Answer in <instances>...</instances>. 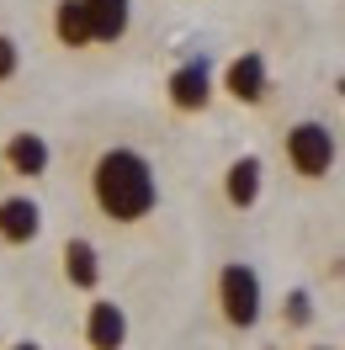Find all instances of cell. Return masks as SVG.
Listing matches in <instances>:
<instances>
[{
	"label": "cell",
	"mask_w": 345,
	"mask_h": 350,
	"mask_svg": "<svg viewBox=\"0 0 345 350\" xmlns=\"http://www.w3.org/2000/svg\"><path fill=\"white\" fill-rule=\"evenodd\" d=\"M90 202L112 223H138L159 207V180L154 165L138 149H107L90 165Z\"/></svg>",
	"instance_id": "1"
},
{
	"label": "cell",
	"mask_w": 345,
	"mask_h": 350,
	"mask_svg": "<svg viewBox=\"0 0 345 350\" xmlns=\"http://www.w3.org/2000/svg\"><path fill=\"white\" fill-rule=\"evenodd\" d=\"M260 308H266V292H260L255 265L229 260L218 271V313L229 329H255L260 324Z\"/></svg>",
	"instance_id": "2"
},
{
	"label": "cell",
	"mask_w": 345,
	"mask_h": 350,
	"mask_svg": "<svg viewBox=\"0 0 345 350\" xmlns=\"http://www.w3.org/2000/svg\"><path fill=\"white\" fill-rule=\"evenodd\" d=\"M287 165L303 175V180H319V175H329V165H335V133L324 128V122H292L287 128Z\"/></svg>",
	"instance_id": "3"
},
{
	"label": "cell",
	"mask_w": 345,
	"mask_h": 350,
	"mask_svg": "<svg viewBox=\"0 0 345 350\" xmlns=\"http://www.w3.org/2000/svg\"><path fill=\"white\" fill-rule=\"evenodd\" d=\"M223 90H229L234 101H244V107H255V101H266V90H271V80H266V59H260L255 48H250V53H239L234 64L223 69Z\"/></svg>",
	"instance_id": "4"
},
{
	"label": "cell",
	"mask_w": 345,
	"mask_h": 350,
	"mask_svg": "<svg viewBox=\"0 0 345 350\" xmlns=\"http://www.w3.org/2000/svg\"><path fill=\"white\" fill-rule=\"evenodd\" d=\"M86 345L90 350H123L128 345V313L107 297H96L86 313Z\"/></svg>",
	"instance_id": "5"
},
{
	"label": "cell",
	"mask_w": 345,
	"mask_h": 350,
	"mask_svg": "<svg viewBox=\"0 0 345 350\" xmlns=\"http://www.w3.org/2000/svg\"><path fill=\"white\" fill-rule=\"evenodd\" d=\"M213 101V75H207V59H192L170 75V107L175 111H202Z\"/></svg>",
	"instance_id": "6"
},
{
	"label": "cell",
	"mask_w": 345,
	"mask_h": 350,
	"mask_svg": "<svg viewBox=\"0 0 345 350\" xmlns=\"http://www.w3.org/2000/svg\"><path fill=\"white\" fill-rule=\"evenodd\" d=\"M43 234V207L32 197H5L0 202V239L5 244H32Z\"/></svg>",
	"instance_id": "7"
},
{
	"label": "cell",
	"mask_w": 345,
	"mask_h": 350,
	"mask_svg": "<svg viewBox=\"0 0 345 350\" xmlns=\"http://www.w3.org/2000/svg\"><path fill=\"white\" fill-rule=\"evenodd\" d=\"M0 154H5L11 175H27V180H38V175L48 170V159H53V149H48V138H43V133H11Z\"/></svg>",
	"instance_id": "8"
},
{
	"label": "cell",
	"mask_w": 345,
	"mask_h": 350,
	"mask_svg": "<svg viewBox=\"0 0 345 350\" xmlns=\"http://www.w3.org/2000/svg\"><path fill=\"white\" fill-rule=\"evenodd\" d=\"M260 180H266V165H260L255 154H239L234 165L223 170V197H229V207H255Z\"/></svg>",
	"instance_id": "9"
},
{
	"label": "cell",
	"mask_w": 345,
	"mask_h": 350,
	"mask_svg": "<svg viewBox=\"0 0 345 350\" xmlns=\"http://www.w3.org/2000/svg\"><path fill=\"white\" fill-rule=\"evenodd\" d=\"M86 11H90V38H96V43H117V38H128L133 0H86Z\"/></svg>",
	"instance_id": "10"
},
{
	"label": "cell",
	"mask_w": 345,
	"mask_h": 350,
	"mask_svg": "<svg viewBox=\"0 0 345 350\" xmlns=\"http://www.w3.org/2000/svg\"><path fill=\"white\" fill-rule=\"evenodd\" d=\"M64 276L80 286V292H96V286H101V255H96L90 239H69L64 244Z\"/></svg>",
	"instance_id": "11"
},
{
	"label": "cell",
	"mask_w": 345,
	"mask_h": 350,
	"mask_svg": "<svg viewBox=\"0 0 345 350\" xmlns=\"http://www.w3.org/2000/svg\"><path fill=\"white\" fill-rule=\"evenodd\" d=\"M53 32H59V43H64V48H90V43H96V38H90L86 0H59V5H53Z\"/></svg>",
	"instance_id": "12"
},
{
	"label": "cell",
	"mask_w": 345,
	"mask_h": 350,
	"mask_svg": "<svg viewBox=\"0 0 345 350\" xmlns=\"http://www.w3.org/2000/svg\"><path fill=\"white\" fill-rule=\"evenodd\" d=\"M16 69H22V48H16V38L0 32V80H11Z\"/></svg>",
	"instance_id": "13"
},
{
	"label": "cell",
	"mask_w": 345,
	"mask_h": 350,
	"mask_svg": "<svg viewBox=\"0 0 345 350\" xmlns=\"http://www.w3.org/2000/svg\"><path fill=\"white\" fill-rule=\"evenodd\" d=\"M308 319H314V297H308V292H292V297H287V324H308Z\"/></svg>",
	"instance_id": "14"
},
{
	"label": "cell",
	"mask_w": 345,
	"mask_h": 350,
	"mask_svg": "<svg viewBox=\"0 0 345 350\" xmlns=\"http://www.w3.org/2000/svg\"><path fill=\"white\" fill-rule=\"evenodd\" d=\"M11 350H43V345H11Z\"/></svg>",
	"instance_id": "15"
},
{
	"label": "cell",
	"mask_w": 345,
	"mask_h": 350,
	"mask_svg": "<svg viewBox=\"0 0 345 350\" xmlns=\"http://www.w3.org/2000/svg\"><path fill=\"white\" fill-rule=\"evenodd\" d=\"M314 350H329V345H314Z\"/></svg>",
	"instance_id": "16"
}]
</instances>
